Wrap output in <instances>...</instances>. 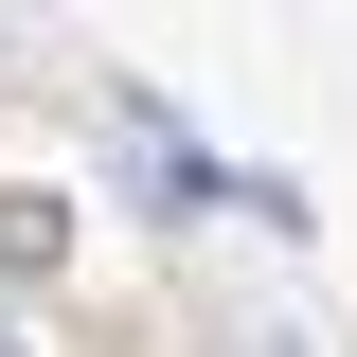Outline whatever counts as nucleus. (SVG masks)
I'll list each match as a JSON object with an SVG mask.
<instances>
[{
	"label": "nucleus",
	"instance_id": "1",
	"mask_svg": "<svg viewBox=\"0 0 357 357\" xmlns=\"http://www.w3.org/2000/svg\"><path fill=\"white\" fill-rule=\"evenodd\" d=\"M0 357H36V340H18V321H0Z\"/></svg>",
	"mask_w": 357,
	"mask_h": 357
}]
</instances>
